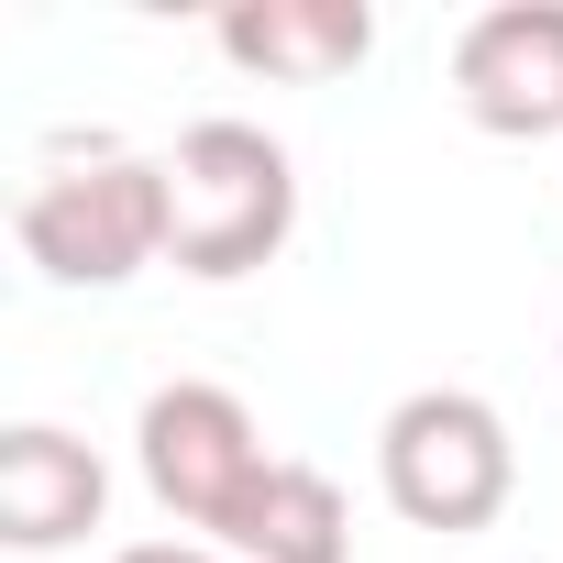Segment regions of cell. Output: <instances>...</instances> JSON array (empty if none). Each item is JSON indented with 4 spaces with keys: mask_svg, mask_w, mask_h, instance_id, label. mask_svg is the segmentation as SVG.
<instances>
[{
    "mask_svg": "<svg viewBox=\"0 0 563 563\" xmlns=\"http://www.w3.org/2000/svg\"><path fill=\"white\" fill-rule=\"evenodd\" d=\"M155 166H166V265L177 276L232 288V276L288 254V232H299V166H288V144H276L265 122L210 111Z\"/></svg>",
    "mask_w": 563,
    "mask_h": 563,
    "instance_id": "cell-1",
    "label": "cell"
},
{
    "mask_svg": "<svg viewBox=\"0 0 563 563\" xmlns=\"http://www.w3.org/2000/svg\"><path fill=\"white\" fill-rule=\"evenodd\" d=\"M453 100L497 144L563 133V0H497L453 34Z\"/></svg>",
    "mask_w": 563,
    "mask_h": 563,
    "instance_id": "cell-5",
    "label": "cell"
},
{
    "mask_svg": "<svg viewBox=\"0 0 563 563\" xmlns=\"http://www.w3.org/2000/svg\"><path fill=\"white\" fill-rule=\"evenodd\" d=\"M100 508H111V464L78 431H56V420L0 431V541L12 552H67L100 530Z\"/></svg>",
    "mask_w": 563,
    "mask_h": 563,
    "instance_id": "cell-6",
    "label": "cell"
},
{
    "mask_svg": "<svg viewBox=\"0 0 563 563\" xmlns=\"http://www.w3.org/2000/svg\"><path fill=\"white\" fill-rule=\"evenodd\" d=\"M376 486H387V508L409 530L475 541L519 497V442H508L497 398H475V387H409L376 420Z\"/></svg>",
    "mask_w": 563,
    "mask_h": 563,
    "instance_id": "cell-3",
    "label": "cell"
},
{
    "mask_svg": "<svg viewBox=\"0 0 563 563\" xmlns=\"http://www.w3.org/2000/svg\"><path fill=\"white\" fill-rule=\"evenodd\" d=\"M12 232H23L45 288H133L144 265H166V166L122 155V144L56 155L23 188Z\"/></svg>",
    "mask_w": 563,
    "mask_h": 563,
    "instance_id": "cell-2",
    "label": "cell"
},
{
    "mask_svg": "<svg viewBox=\"0 0 563 563\" xmlns=\"http://www.w3.org/2000/svg\"><path fill=\"white\" fill-rule=\"evenodd\" d=\"M111 563H232L221 541H122Z\"/></svg>",
    "mask_w": 563,
    "mask_h": 563,
    "instance_id": "cell-9",
    "label": "cell"
},
{
    "mask_svg": "<svg viewBox=\"0 0 563 563\" xmlns=\"http://www.w3.org/2000/svg\"><path fill=\"white\" fill-rule=\"evenodd\" d=\"M210 45L243 67V78H276V89H332L376 56V12L365 0H232L210 23Z\"/></svg>",
    "mask_w": 563,
    "mask_h": 563,
    "instance_id": "cell-7",
    "label": "cell"
},
{
    "mask_svg": "<svg viewBox=\"0 0 563 563\" xmlns=\"http://www.w3.org/2000/svg\"><path fill=\"white\" fill-rule=\"evenodd\" d=\"M133 464H144V486H155L166 519H188V530L221 541L232 508L254 497V475H265L276 453H265V431H254V409H243L232 387L177 376V387L144 398V420H133Z\"/></svg>",
    "mask_w": 563,
    "mask_h": 563,
    "instance_id": "cell-4",
    "label": "cell"
},
{
    "mask_svg": "<svg viewBox=\"0 0 563 563\" xmlns=\"http://www.w3.org/2000/svg\"><path fill=\"white\" fill-rule=\"evenodd\" d=\"M221 552H232V563H354V508H343V486H332L321 464L276 453V464L254 475V497L232 508Z\"/></svg>",
    "mask_w": 563,
    "mask_h": 563,
    "instance_id": "cell-8",
    "label": "cell"
}]
</instances>
